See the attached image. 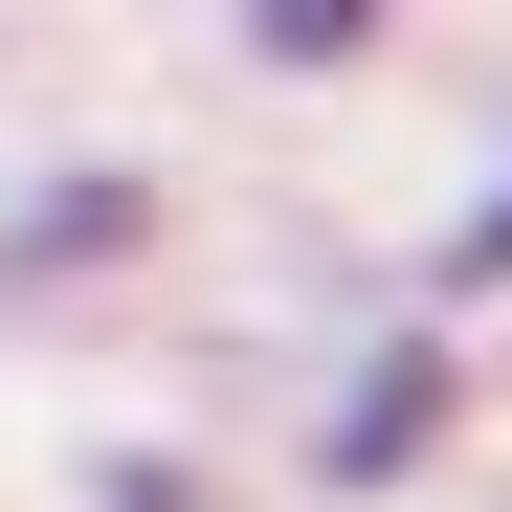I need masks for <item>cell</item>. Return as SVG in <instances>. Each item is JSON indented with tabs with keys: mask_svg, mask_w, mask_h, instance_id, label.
I'll return each mask as SVG.
<instances>
[{
	"mask_svg": "<svg viewBox=\"0 0 512 512\" xmlns=\"http://www.w3.org/2000/svg\"><path fill=\"white\" fill-rule=\"evenodd\" d=\"M468 268H512V201H490V245H468Z\"/></svg>",
	"mask_w": 512,
	"mask_h": 512,
	"instance_id": "3957f363",
	"label": "cell"
},
{
	"mask_svg": "<svg viewBox=\"0 0 512 512\" xmlns=\"http://www.w3.org/2000/svg\"><path fill=\"white\" fill-rule=\"evenodd\" d=\"M312 446H334V490H379V468H423V446H446V357L401 334V357L357 379V423H312Z\"/></svg>",
	"mask_w": 512,
	"mask_h": 512,
	"instance_id": "6da1fadb",
	"label": "cell"
},
{
	"mask_svg": "<svg viewBox=\"0 0 512 512\" xmlns=\"http://www.w3.org/2000/svg\"><path fill=\"white\" fill-rule=\"evenodd\" d=\"M357 23H379V0H245V45H268V67H334Z\"/></svg>",
	"mask_w": 512,
	"mask_h": 512,
	"instance_id": "7a4b0ae2",
	"label": "cell"
}]
</instances>
